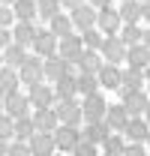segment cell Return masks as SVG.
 <instances>
[{
	"mask_svg": "<svg viewBox=\"0 0 150 156\" xmlns=\"http://www.w3.org/2000/svg\"><path fill=\"white\" fill-rule=\"evenodd\" d=\"M54 117L60 126H81V108H78V102L75 99H63V102H54Z\"/></svg>",
	"mask_w": 150,
	"mask_h": 156,
	"instance_id": "obj_1",
	"label": "cell"
},
{
	"mask_svg": "<svg viewBox=\"0 0 150 156\" xmlns=\"http://www.w3.org/2000/svg\"><path fill=\"white\" fill-rule=\"evenodd\" d=\"M78 108H81V120H87V126H90V123H102V120H105L108 102L102 99V93H96V96H87Z\"/></svg>",
	"mask_w": 150,
	"mask_h": 156,
	"instance_id": "obj_2",
	"label": "cell"
},
{
	"mask_svg": "<svg viewBox=\"0 0 150 156\" xmlns=\"http://www.w3.org/2000/svg\"><path fill=\"white\" fill-rule=\"evenodd\" d=\"M66 75H75V66H69L66 60H60V57H48V60H42V81H51V84H57L60 78H66Z\"/></svg>",
	"mask_w": 150,
	"mask_h": 156,
	"instance_id": "obj_3",
	"label": "cell"
},
{
	"mask_svg": "<svg viewBox=\"0 0 150 156\" xmlns=\"http://www.w3.org/2000/svg\"><path fill=\"white\" fill-rule=\"evenodd\" d=\"M33 51L39 54V60H48V57H57V39L45 30V27H39L36 30V36H33Z\"/></svg>",
	"mask_w": 150,
	"mask_h": 156,
	"instance_id": "obj_4",
	"label": "cell"
},
{
	"mask_svg": "<svg viewBox=\"0 0 150 156\" xmlns=\"http://www.w3.org/2000/svg\"><path fill=\"white\" fill-rule=\"evenodd\" d=\"M18 81L27 84V90L36 87V84H45V81H42V60L39 57H27L21 63V69H18Z\"/></svg>",
	"mask_w": 150,
	"mask_h": 156,
	"instance_id": "obj_5",
	"label": "cell"
},
{
	"mask_svg": "<svg viewBox=\"0 0 150 156\" xmlns=\"http://www.w3.org/2000/svg\"><path fill=\"white\" fill-rule=\"evenodd\" d=\"M93 27L99 30V33H105V36H117V30H120L123 24H120L117 9L108 6V9H99V12H96V24H93Z\"/></svg>",
	"mask_w": 150,
	"mask_h": 156,
	"instance_id": "obj_6",
	"label": "cell"
},
{
	"mask_svg": "<svg viewBox=\"0 0 150 156\" xmlns=\"http://www.w3.org/2000/svg\"><path fill=\"white\" fill-rule=\"evenodd\" d=\"M99 54L105 57V63L117 66L120 60L126 57V45H123V42H120L117 36H102V45H99Z\"/></svg>",
	"mask_w": 150,
	"mask_h": 156,
	"instance_id": "obj_7",
	"label": "cell"
},
{
	"mask_svg": "<svg viewBox=\"0 0 150 156\" xmlns=\"http://www.w3.org/2000/svg\"><path fill=\"white\" fill-rule=\"evenodd\" d=\"M84 48H81V39H78V33H72V36L66 39H57V57L66 60L69 66H75V60H78V54H81Z\"/></svg>",
	"mask_w": 150,
	"mask_h": 156,
	"instance_id": "obj_8",
	"label": "cell"
},
{
	"mask_svg": "<svg viewBox=\"0 0 150 156\" xmlns=\"http://www.w3.org/2000/svg\"><path fill=\"white\" fill-rule=\"evenodd\" d=\"M51 141H54V150H69L72 153V147L81 141V135H78L75 126H57L51 132Z\"/></svg>",
	"mask_w": 150,
	"mask_h": 156,
	"instance_id": "obj_9",
	"label": "cell"
},
{
	"mask_svg": "<svg viewBox=\"0 0 150 156\" xmlns=\"http://www.w3.org/2000/svg\"><path fill=\"white\" fill-rule=\"evenodd\" d=\"M24 96H27V105H33L36 111L51 108V105H54V93H51V87H48V84H36V87H30Z\"/></svg>",
	"mask_w": 150,
	"mask_h": 156,
	"instance_id": "obj_10",
	"label": "cell"
},
{
	"mask_svg": "<svg viewBox=\"0 0 150 156\" xmlns=\"http://www.w3.org/2000/svg\"><path fill=\"white\" fill-rule=\"evenodd\" d=\"M36 21H15L12 27H9V33H12V42L15 45H21V48H27L30 42H33V36H36Z\"/></svg>",
	"mask_w": 150,
	"mask_h": 156,
	"instance_id": "obj_11",
	"label": "cell"
},
{
	"mask_svg": "<svg viewBox=\"0 0 150 156\" xmlns=\"http://www.w3.org/2000/svg\"><path fill=\"white\" fill-rule=\"evenodd\" d=\"M69 21H72V30L84 33V30H90V27L96 24V12L87 6V3H81L78 9H72V12H69Z\"/></svg>",
	"mask_w": 150,
	"mask_h": 156,
	"instance_id": "obj_12",
	"label": "cell"
},
{
	"mask_svg": "<svg viewBox=\"0 0 150 156\" xmlns=\"http://www.w3.org/2000/svg\"><path fill=\"white\" fill-rule=\"evenodd\" d=\"M0 105H3L0 111L9 117V120H18V117H24V114H27V108H30L24 93H12V96H6V99H3Z\"/></svg>",
	"mask_w": 150,
	"mask_h": 156,
	"instance_id": "obj_13",
	"label": "cell"
},
{
	"mask_svg": "<svg viewBox=\"0 0 150 156\" xmlns=\"http://www.w3.org/2000/svg\"><path fill=\"white\" fill-rule=\"evenodd\" d=\"M123 138L129 144H144L147 141V120L144 117H129V123L123 126Z\"/></svg>",
	"mask_w": 150,
	"mask_h": 156,
	"instance_id": "obj_14",
	"label": "cell"
},
{
	"mask_svg": "<svg viewBox=\"0 0 150 156\" xmlns=\"http://www.w3.org/2000/svg\"><path fill=\"white\" fill-rule=\"evenodd\" d=\"M30 120H33V129H36L39 135H51V132H54L57 126H60L51 108H42V111H33V114H30Z\"/></svg>",
	"mask_w": 150,
	"mask_h": 156,
	"instance_id": "obj_15",
	"label": "cell"
},
{
	"mask_svg": "<svg viewBox=\"0 0 150 156\" xmlns=\"http://www.w3.org/2000/svg\"><path fill=\"white\" fill-rule=\"evenodd\" d=\"M117 15H120V24H138L141 15H147V6L138 0H126V3H120Z\"/></svg>",
	"mask_w": 150,
	"mask_h": 156,
	"instance_id": "obj_16",
	"label": "cell"
},
{
	"mask_svg": "<svg viewBox=\"0 0 150 156\" xmlns=\"http://www.w3.org/2000/svg\"><path fill=\"white\" fill-rule=\"evenodd\" d=\"M0 60H3V66H6V69H15V72H18L21 63L27 60V48H21V45L12 42V45H6V48L0 51Z\"/></svg>",
	"mask_w": 150,
	"mask_h": 156,
	"instance_id": "obj_17",
	"label": "cell"
},
{
	"mask_svg": "<svg viewBox=\"0 0 150 156\" xmlns=\"http://www.w3.org/2000/svg\"><path fill=\"white\" fill-rule=\"evenodd\" d=\"M141 78H144V72H135V69L120 72V84H117V93H120V99L129 96V93H138V90H141Z\"/></svg>",
	"mask_w": 150,
	"mask_h": 156,
	"instance_id": "obj_18",
	"label": "cell"
},
{
	"mask_svg": "<svg viewBox=\"0 0 150 156\" xmlns=\"http://www.w3.org/2000/svg\"><path fill=\"white\" fill-rule=\"evenodd\" d=\"M78 135H81V141H87V144H93V147H99L105 138L111 135V129L105 126V120L102 123H90V126H84V129H78Z\"/></svg>",
	"mask_w": 150,
	"mask_h": 156,
	"instance_id": "obj_19",
	"label": "cell"
},
{
	"mask_svg": "<svg viewBox=\"0 0 150 156\" xmlns=\"http://www.w3.org/2000/svg\"><path fill=\"white\" fill-rule=\"evenodd\" d=\"M126 123H129V114L123 111V105H108V108H105V126H108L111 132L120 135Z\"/></svg>",
	"mask_w": 150,
	"mask_h": 156,
	"instance_id": "obj_20",
	"label": "cell"
},
{
	"mask_svg": "<svg viewBox=\"0 0 150 156\" xmlns=\"http://www.w3.org/2000/svg\"><path fill=\"white\" fill-rule=\"evenodd\" d=\"M45 30H48L54 39H66V36H72V33H75V30H72V21H69V15H66V12L54 15V18L45 24Z\"/></svg>",
	"mask_w": 150,
	"mask_h": 156,
	"instance_id": "obj_21",
	"label": "cell"
},
{
	"mask_svg": "<svg viewBox=\"0 0 150 156\" xmlns=\"http://www.w3.org/2000/svg\"><path fill=\"white\" fill-rule=\"evenodd\" d=\"M120 105H123V111H126L129 117H141V114H144V108H147V93H144V90L129 93V96L120 99Z\"/></svg>",
	"mask_w": 150,
	"mask_h": 156,
	"instance_id": "obj_22",
	"label": "cell"
},
{
	"mask_svg": "<svg viewBox=\"0 0 150 156\" xmlns=\"http://www.w3.org/2000/svg\"><path fill=\"white\" fill-rule=\"evenodd\" d=\"M75 66H78V75H96V72H99V66H102L99 51H81L78 60H75Z\"/></svg>",
	"mask_w": 150,
	"mask_h": 156,
	"instance_id": "obj_23",
	"label": "cell"
},
{
	"mask_svg": "<svg viewBox=\"0 0 150 156\" xmlns=\"http://www.w3.org/2000/svg\"><path fill=\"white\" fill-rule=\"evenodd\" d=\"M120 66H111V63H102L99 66V72H96V81H99V87H108V90H117V84H120Z\"/></svg>",
	"mask_w": 150,
	"mask_h": 156,
	"instance_id": "obj_24",
	"label": "cell"
},
{
	"mask_svg": "<svg viewBox=\"0 0 150 156\" xmlns=\"http://www.w3.org/2000/svg\"><path fill=\"white\" fill-rule=\"evenodd\" d=\"M27 150H30V156H57L51 135H39V132L27 141Z\"/></svg>",
	"mask_w": 150,
	"mask_h": 156,
	"instance_id": "obj_25",
	"label": "cell"
},
{
	"mask_svg": "<svg viewBox=\"0 0 150 156\" xmlns=\"http://www.w3.org/2000/svg\"><path fill=\"white\" fill-rule=\"evenodd\" d=\"M147 45L141 42V45H132V48H126V63H129V69H135V72H144L147 69Z\"/></svg>",
	"mask_w": 150,
	"mask_h": 156,
	"instance_id": "obj_26",
	"label": "cell"
},
{
	"mask_svg": "<svg viewBox=\"0 0 150 156\" xmlns=\"http://www.w3.org/2000/svg\"><path fill=\"white\" fill-rule=\"evenodd\" d=\"M33 135H36V129H33V120H30V114L18 117V120H12V138H15V141L27 144Z\"/></svg>",
	"mask_w": 150,
	"mask_h": 156,
	"instance_id": "obj_27",
	"label": "cell"
},
{
	"mask_svg": "<svg viewBox=\"0 0 150 156\" xmlns=\"http://www.w3.org/2000/svg\"><path fill=\"white\" fill-rule=\"evenodd\" d=\"M18 72L15 69H6V66H0V99L12 96V93H18Z\"/></svg>",
	"mask_w": 150,
	"mask_h": 156,
	"instance_id": "obj_28",
	"label": "cell"
},
{
	"mask_svg": "<svg viewBox=\"0 0 150 156\" xmlns=\"http://www.w3.org/2000/svg\"><path fill=\"white\" fill-rule=\"evenodd\" d=\"M117 39H120L126 48H132V45H141V42H144V30H141L138 24H123V27L117 30Z\"/></svg>",
	"mask_w": 150,
	"mask_h": 156,
	"instance_id": "obj_29",
	"label": "cell"
},
{
	"mask_svg": "<svg viewBox=\"0 0 150 156\" xmlns=\"http://www.w3.org/2000/svg\"><path fill=\"white\" fill-rule=\"evenodd\" d=\"M51 93H54V102H63V99H75V75L60 78L54 87H51Z\"/></svg>",
	"mask_w": 150,
	"mask_h": 156,
	"instance_id": "obj_30",
	"label": "cell"
},
{
	"mask_svg": "<svg viewBox=\"0 0 150 156\" xmlns=\"http://www.w3.org/2000/svg\"><path fill=\"white\" fill-rule=\"evenodd\" d=\"M9 9H12L15 21H36V3L33 0H15Z\"/></svg>",
	"mask_w": 150,
	"mask_h": 156,
	"instance_id": "obj_31",
	"label": "cell"
},
{
	"mask_svg": "<svg viewBox=\"0 0 150 156\" xmlns=\"http://www.w3.org/2000/svg\"><path fill=\"white\" fill-rule=\"evenodd\" d=\"M75 93H81V96H96L99 93V81L96 75H75Z\"/></svg>",
	"mask_w": 150,
	"mask_h": 156,
	"instance_id": "obj_32",
	"label": "cell"
},
{
	"mask_svg": "<svg viewBox=\"0 0 150 156\" xmlns=\"http://www.w3.org/2000/svg\"><path fill=\"white\" fill-rule=\"evenodd\" d=\"M33 3H36V18H42L45 24L54 18V15H60V12H63L57 0H33Z\"/></svg>",
	"mask_w": 150,
	"mask_h": 156,
	"instance_id": "obj_33",
	"label": "cell"
},
{
	"mask_svg": "<svg viewBox=\"0 0 150 156\" xmlns=\"http://www.w3.org/2000/svg\"><path fill=\"white\" fill-rule=\"evenodd\" d=\"M123 147H126V141H123V135H117V132H111V135L102 141V150L105 153L102 156H123Z\"/></svg>",
	"mask_w": 150,
	"mask_h": 156,
	"instance_id": "obj_34",
	"label": "cell"
},
{
	"mask_svg": "<svg viewBox=\"0 0 150 156\" xmlns=\"http://www.w3.org/2000/svg\"><path fill=\"white\" fill-rule=\"evenodd\" d=\"M78 39H81V48H84V51H99V45H102V33H99L96 27L78 33Z\"/></svg>",
	"mask_w": 150,
	"mask_h": 156,
	"instance_id": "obj_35",
	"label": "cell"
},
{
	"mask_svg": "<svg viewBox=\"0 0 150 156\" xmlns=\"http://www.w3.org/2000/svg\"><path fill=\"white\" fill-rule=\"evenodd\" d=\"M0 141H6V144L12 141V120L3 114V111H0Z\"/></svg>",
	"mask_w": 150,
	"mask_h": 156,
	"instance_id": "obj_36",
	"label": "cell"
},
{
	"mask_svg": "<svg viewBox=\"0 0 150 156\" xmlns=\"http://www.w3.org/2000/svg\"><path fill=\"white\" fill-rule=\"evenodd\" d=\"M75 156H99V147H93V144H87V141H78L72 147Z\"/></svg>",
	"mask_w": 150,
	"mask_h": 156,
	"instance_id": "obj_37",
	"label": "cell"
},
{
	"mask_svg": "<svg viewBox=\"0 0 150 156\" xmlns=\"http://www.w3.org/2000/svg\"><path fill=\"white\" fill-rule=\"evenodd\" d=\"M6 156H30V150H27V144H21V141H9Z\"/></svg>",
	"mask_w": 150,
	"mask_h": 156,
	"instance_id": "obj_38",
	"label": "cell"
},
{
	"mask_svg": "<svg viewBox=\"0 0 150 156\" xmlns=\"http://www.w3.org/2000/svg\"><path fill=\"white\" fill-rule=\"evenodd\" d=\"M12 24H15V15H12V9H9V6H0V27H3V30H9Z\"/></svg>",
	"mask_w": 150,
	"mask_h": 156,
	"instance_id": "obj_39",
	"label": "cell"
},
{
	"mask_svg": "<svg viewBox=\"0 0 150 156\" xmlns=\"http://www.w3.org/2000/svg\"><path fill=\"white\" fill-rule=\"evenodd\" d=\"M123 156H147V150H144V144H126Z\"/></svg>",
	"mask_w": 150,
	"mask_h": 156,
	"instance_id": "obj_40",
	"label": "cell"
},
{
	"mask_svg": "<svg viewBox=\"0 0 150 156\" xmlns=\"http://www.w3.org/2000/svg\"><path fill=\"white\" fill-rule=\"evenodd\" d=\"M57 3H60V9H69V12H72V9H78V6L87 3V0H57Z\"/></svg>",
	"mask_w": 150,
	"mask_h": 156,
	"instance_id": "obj_41",
	"label": "cell"
},
{
	"mask_svg": "<svg viewBox=\"0 0 150 156\" xmlns=\"http://www.w3.org/2000/svg\"><path fill=\"white\" fill-rule=\"evenodd\" d=\"M87 6H90L93 12H99V9H108V6H111V0H87Z\"/></svg>",
	"mask_w": 150,
	"mask_h": 156,
	"instance_id": "obj_42",
	"label": "cell"
},
{
	"mask_svg": "<svg viewBox=\"0 0 150 156\" xmlns=\"http://www.w3.org/2000/svg\"><path fill=\"white\" fill-rule=\"evenodd\" d=\"M6 45H12V33H9V30H3V27H0V51H3V48H6Z\"/></svg>",
	"mask_w": 150,
	"mask_h": 156,
	"instance_id": "obj_43",
	"label": "cell"
},
{
	"mask_svg": "<svg viewBox=\"0 0 150 156\" xmlns=\"http://www.w3.org/2000/svg\"><path fill=\"white\" fill-rule=\"evenodd\" d=\"M6 147H9V144H6V141H0V156H6Z\"/></svg>",
	"mask_w": 150,
	"mask_h": 156,
	"instance_id": "obj_44",
	"label": "cell"
},
{
	"mask_svg": "<svg viewBox=\"0 0 150 156\" xmlns=\"http://www.w3.org/2000/svg\"><path fill=\"white\" fill-rule=\"evenodd\" d=\"M12 3H15V0H0V6H12Z\"/></svg>",
	"mask_w": 150,
	"mask_h": 156,
	"instance_id": "obj_45",
	"label": "cell"
},
{
	"mask_svg": "<svg viewBox=\"0 0 150 156\" xmlns=\"http://www.w3.org/2000/svg\"><path fill=\"white\" fill-rule=\"evenodd\" d=\"M138 3H144V6H147V0H138Z\"/></svg>",
	"mask_w": 150,
	"mask_h": 156,
	"instance_id": "obj_46",
	"label": "cell"
},
{
	"mask_svg": "<svg viewBox=\"0 0 150 156\" xmlns=\"http://www.w3.org/2000/svg\"><path fill=\"white\" fill-rule=\"evenodd\" d=\"M120 3H126V0H120Z\"/></svg>",
	"mask_w": 150,
	"mask_h": 156,
	"instance_id": "obj_47",
	"label": "cell"
},
{
	"mask_svg": "<svg viewBox=\"0 0 150 156\" xmlns=\"http://www.w3.org/2000/svg\"><path fill=\"white\" fill-rule=\"evenodd\" d=\"M0 66H3V60H0Z\"/></svg>",
	"mask_w": 150,
	"mask_h": 156,
	"instance_id": "obj_48",
	"label": "cell"
}]
</instances>
